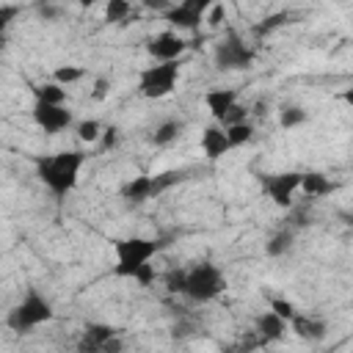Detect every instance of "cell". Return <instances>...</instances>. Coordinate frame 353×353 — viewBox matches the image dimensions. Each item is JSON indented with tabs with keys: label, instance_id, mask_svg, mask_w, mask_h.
Listing matches in <instances>:
<instances>
[{
	"label": "cell",
	"instance_id": "cell-1",
	"mask_svg": "<svg viewBox=\"0 0 353 353\" xmlns=\"http://www.w3.org/2000/svg\"><path fill=\"white\" fill-rule=\"evenodd\" d=\"M36 176L39 182L61 201L66 199L74 188H77V179H80V168L85 163V152L80 149H63V152H55V154H44V157H36Z\"/></svg>",
	"mask_w": 353,
	"mask_h": 353
},
{
	"label": "cell",
	"instance_id": "cell-2",
	"mask_svg": "<svg viewBox=\"0 0 353 353\" xmlns=\"http://www.w3.org/2000/svg\"><path fill=\"white\" fill-rule=\"evenodd\" d=\"M163 248L160 240L154 237H121V240H113V254H116V265H113V273L119 279H132L146 262L154 259V254Z\"/></svg>",
	"mask_w": 353,
	"mask_h": 353
},
{
	"label": "cell",
	"instance_id": "cell-3",
	"mask_svg": "<svg viewBox=\"0 0 353 353\" xmlns=\"http://www.w3.org/2000/svg\"><path fill=\"white\" fill-rule=\"evenodd\" d=\"M52 317H55L52 303H50L36 287H28L25 295H22V301H19L14 309H8L6 325H8L14 334H30L33 328L50 323Z\"/></svg>",
	"mask_w": 353,
	"mask_h": 353
},
{
	"label": "cell",
	"instance_id": "cell-4",
	"mask_svg": "<svg viewBox=\"0 0 353 353\" xmlns=\"http://www.w3.org/2000/svg\"><path fill=\"white\" fill-rule=\"evenodd\" d=\"M226 290V273L212 265V262H199L188 268V281H185V298L193 303H207L218 298Z\"/></svg>",
	"mask_w": 353,
	"mask_h": 353
},
{
	"label": "cell",
	"instance_id": "cell-5",
	"mask_svg": "<svg viewBox=\"0 0 353 353\" xmlns=\"http://www.w3.org/2000/svg\"><path fill=\"white\" fill-rule=\"evenodd\" d=\"M176 80H179V61L154 63L138 74V91L146 99H160L176 88Z\"/></svg>",
	"mask_w": 353,
	"mask_h": 353
},
{
	"label": "cell",
	"instance_id": "cell-6",
	"mask_svg": "<svg viewBox=\"0 0 353 353\" xmlns=\"http://www.w3.org/2000/svg\"><path fill=\"white\" fill-rule=\"evenodd\" d=\"M212 61H215V66L223 69V72H232V69H248V66L254 63V50H251L234 30H226V36L215 44Z\"/></svg>",
	"mask_w": 353,
	"mask_h": 353
},
{
	"label": "cell",
	"instance_id": "cell-7",
	"mask_svg": "<svg viewBox=\"0 0 353 353\" xmlns=\"http://www.w3.org/2000/svg\"><path fill=\"white\" fill-rule=\"evenodd\" d=\"M212 3L207 0H182V3H171L168 11H163V19L176 28V30H199L207 19V11H210Z\"/></svg>",
	"mask_w": 353,
	"mask_h": 353
},
{
	"label": "cell",
	"instance_id": "cell-8",
	"mask_svg": "<svg viewBox=\"0 0 353 353\" xmlns=\"http://www.w3.org/2000/svg\"><path fill=\"white\" fill-rule=\"evenodd\" d=\"M301 176H303L301 171H281V174L262 176V190H265V196H268L276 207L290 210L295 190H301Z\"/></svg>",
	"mask_w": 353,
	"mask_h": 353
},
{
	"label": "cell",
	"instance_id": "cell-9",
	"mask_svg": "<svg viewBox=\"0 0 353 353\" xmlns=\"http://www.w3.org/2000/svg\"><path fill=\"white\" fill-rule=\"evenodd\" d=\"M36 127L44 132V135H58L63 130H69L74 124V116L66 105H47V102H33V110H30Z\"/></svg>",
	"mask_w": 353,
	"mask_h": 353
},
{
	"label": "cell",
	"instance_id": "cell-10",
	"mask_svg": "<svg viewBox=\"0 0 353 353\" xmlns=\"http://www.w3.org/2000/svg\"><path fill=\"white\" fill-rule=\"evenodd\" d=\"M185 50H188V41L174 30H163V33H157L146 41V52L154 58V63L179 61L185 55Z\"/></svg>",
	"mask_w": 353,
	"mask_h": 353
},
{
	"label": "cell",
	"instance_id": "cell-11",
	"mask_svg": "<svg viewBox=\"0 0 353 353\" xmlns=\"http://www.w3.org/2000/svg\"><path fill=\"white\" fill-rule=\"evenodd\" d=\"M119 336V328L110 323H85L83 336L77 342V353H102V347Z\"/></svg>",
	"mask_w": 353,
	"mask_h": 353
},
{
	"label": "cell",
	"instance_id": "cell-12",
	"mask_svg": "<svg viewBox=\"0 0 353 353\" xmlns=\"http://www.w3.org/2000/svg\"><path fill=\"white\" fill-rule=\"evenodd\" d=\"M237 88H210L204 94V105L210 110V116L215 119V124H221L226 119V113L237 105Z\"/></svg>",
	"mask_w": 353,
	"mask_h": 353
},
{
	"label": "cell",
	"instance_id": "cell-13",
	"mask_svg": "<svg viewBox=\"0 0 353 353\" xmlns=\"http://www.w3.org/2000/svg\"><path fill=\"white\" fill-rule=\"evenodd\" d=\"M229 138H226V130L221 124H207L201 130V152L207 160H221L223 154H229Z\"/></svg>",
	"mask_w": 353,
	"mask_h": 353
},
{
	"label": "cell",
	"instance_id": "cell-14",
	"mask_svg": "<svg viewBox=\"0 0 353 353\" xmlns=\"http://www.w3.org/2000/svg\"><path fill=\"white\" fill-rule=\"evenodd\" d=\"M290 328L303 342H323L328 336V323L323 317H314V314H301L298 312V317L290 323Z\"/></svg>",
	"mask_w": 353,
	"mask_h": 353
},
{
	"label": "cell",
	"instance_id": "cell-15",
	"mask_svg": "<svg viewBox=\"0 0 353 353\" xmlns=\"http://www.w3.org/2000/svg\"><path fill=\"white\" fill-rule=\"evenodd\" d=\"M287 320H281L279 314H273L270 309L268 312H262L256 320H254V331L265 339V342H276V339H281L284 334H287Z\"/></svg>",
	"mask_w": 353,
	"mask_h": 353
},
{
	"label": "cell",
	"instance_id": "cell-16",
	"mask_svg": "<svg viewBox=\"0 0 353 353\" xmlns=\"http://www.w3.org/2000/svg\"><path fill=\"white\" fill-rule=\"evenodd\" d=\"M121 199L124 201H130V204H143V201H149V199H154L152 196V174H141V176H132L130 182H124L121 185Z\"/></svg>",
	"mask_w": 353,
	"mask_h": 353
},
{
	"label": "cell",
	"instance_id": "cell-17",
	"mask_svg": "<svg viewBox=\"0 0 353 353\" xmlns=\"http://www.w3.org/2000/svg\"><path fill=\"white\" fill-rule=\"evenodd\" d=\"M334 182L325 176V174H320V171H306L303 176H301V190L309 196V199H323V196H328V193H334Z\"/></svg>",
	"mask_w": 353,
	"mask_h": 353
},
{
	"label": "cell",
	"instance_id": "cell-18",
	"mask_svg": "<svg viewBox=\"0 0 353 353\" xmlns=\"http://www.w3.org/2000/svg\"><path fill=\"white\" fill-rule=\"evenodd\" d=\"M182 130H185V121H182V119H165V121H160V124L154 127L152 143H154V146H168V143H174V141L182 135Z\"/></svg>",
	"mask_w": 353,
	"mask_h": 353
},
{
	"label": "cell",
	"instance_id": "cell-19",
	"mask_svg": "<svg viewBox=\"0 0 353 353\" xmlns=\"http://www.w3.org/2000/svg\"><path fill=\"white\" fill-rule=\"evenodd\" d=\"M188 176V168H168V171H160V174H152V196H163L165 190H171L174 185H179L182 179Z\"/></svg>",
	"mask_w": 353,
	"mask_h": 353
},
{
	"label": "cell",
	"instance_id": "cell-20",
	"mask_svg": "<svg viewBox=\"0 0 353 353\" xmlns=\"http://www.w3.org/2000/svg\"><path fill=\"white\" fill-rule=\"evenodd\" d=\"M33 97H36V102H47V105H66V88L58 85L55 80L33 85Z\"/></svg>",
	"mask_w": 353,
	"mask_h": 353
},
{
	"label": "cell",
	"instance_id": "cell-21",
	"mask_svg": "<svg viewBox=\"0 0 353 353\" xmlns=\"http://www.w3.org/2000/svg\"><path fill=\"white\" fill-rule=\"evenodd\" d=\"M292 240H295V229H279L265 243V254L268 256H284L292 248Z\"/></svg>",
	"mask_w": 353,
	"mask_h": 353
},
{
	"label": "cell",
	"instance_id": "cell-22",
	"mask_svg": "<svg viewBox=\"0 0 353 353\" xmlns=\"http://www.w3.org/2000/svg\"><path fill=\"white\" fill-rule=\"evenodd\" d=\"M306 119H309V113L301 105H284L279 110V127H284V130H295V127L306 124Z\"/></svg>",
	"mask_w": 353,
	"mask_h": 353
},
{
	"label": "cell",
	"instance_id": "cell-23",
	"mask_svg": "<svg viewBox=\"0 0 353 353\" xmlns=\"http://www.w3.org/2000/svg\"><path fill=\"white\" fill-rule=\"evenodd\" d=\"M74 132H77V141L80 143H97L105 132V127L97 121V119H83L74 124Z\"/></svg>",
	"mask_w": 353,
	"mask_h": 353
},
{
	"label": "cell",
	"instance_id": "cell-24",
	"mask_svg": "<svg viewBox=\"0 0 353 353\" xmlns=\"http://www.w3.org/2000/svg\"><path fill=\"white\" fill-rule=\"evenodd\" d=\"M85 77V69L83 66H55L52 69V80L58 83V85H74V83H80Z\"/></svg>",
	"mask_w": 353,
	"mask_h": 353
},
{
	"label": "cell",
	"instance_id": "cell-25",
	"mask_svg": "<svg viewBox=\"0 0 353 353\" xmlns=\"http://www.w3.org/2000/svg\"><path fill=\"white\" fill-rule=\"evenodd\" d=\"M226 130V138H229V146L237 149L243 143H248L254 138V124L251 121H243V124H234V127H223Z\"/></svg>",
	"mask_w": 353,
	"mask_h": 353
},
{
	"label": "cell",
	"instance_id": "cell-26",
	"mask_svg": "<svg viewBox=\"0 0 353 353\" xmlns=\"http://www.w3.org/2000/svg\"><path fill=\"white\" fill-rule=\"evenodd\" d=\"M132 14V6L127 0H110L105 6V22H124Z\"/></svg>",
	"mask_w": 353,
	"mask_h": 353
},
{
	"label": "cell",
	"instance_id": "cell-27",
	"mask_svg": "<svg viewBox=\"0 0 353 353\" xmlns=\"http://www.w3.org/2000/svg\"><path fill=\"white\" fill-rule=\"evenodd\" d=\"M185 281H188V268H174L165 273V290L171 295H185Z\"/></svg>",
	"mask_w": 353,
	"mask_h": 353
},
{
	"label": "cell",
	"instance_id": "cell-28",
	"mask_svg": "<svg viewBox=\"0 0 353 353\" xmlns=\"http://www.w3.org/2000/svg\"><path fill=\"white\" fill-rule=\"evenodd\" d=\"M268 306H270V312H273V314H279V317H281V320H287V323H292V320L298 317V312H295L292 301H287V298H270V301H268Z\"/></svg>",
	"mask_w": 353,
	"mask_h": 353
},
{
	"label": "cell",
	"instance_id": "cell-29",
	"mask_svg": "<svg viewBox=\"0 0 353 353\" xmlns=\"http://www.w3.org/2000/svg\"><path fill=\"white\" fill-rule=\"evenodd\" d=\"M287 22H290V14H287V11H281V14L265 17V19L254 28V33H256V36H268L270 30H276V28H281V25H287Z\"/></svg>",
	"mask_w": 353,
	"mask_h": 353
},
{
	"label": "cell",
	"instance_id": "cell-30",
	"mask_svg": "<svg viewBox=\"0 0 353 353\" xmlns=\"http://www.w3.org/2000/svg\"><path fill=\"white\" fill-rule=\"evenodd\" d=\"M132 281H135L138 287H152V284L157 281V268H154L152 262H146V265L132 276Z\"/></svg>",
	"mask_w": 353,
	"mask_h": 353
},
{
	"label": "cell",
	"instance_id": "cell-31",
	"mask_svg": "<svg viewBox=\"0 0 353 353\" xmlns=\"http://www.w3.org/2000/svg\"><path fill=\"white\" fill-rule=\"evenodd\" d=\"M243 121H248V108L237 102V105L226 113V119L221 121V127H234V124H243Z\"/></svg>",
	"mask_w": 353,
	"mask_h": 353
},
{
	"label": "cell",
	"instance_id": "cell-32",
	"mask_svg": "<svg viewBox=\"0 0 353 353\" xmlns=\"http://www.w3.org/2000/svg\"><path fill=\"white\" fill-rule=\"evenodd\" d=\"M210 28H221L226 22V6L223 3H212L210 11H207V19H204Z\"/></svg>",
	"mask_w": 353,
	"mask_h": 353
},
{
	"label": "cell",
	"instance_id": "cell-33",
	"mask_svg": "<svg viewBox=\"0 0 353 353\" xmlns=\"http://www.w3.org/2000/svg\"><path fill=\"white\" fill-rule=\"evenodd\" d=\"M119 143V127L116 124H110V127H105V132H102V138H99V149H113Z\"/></svg>",
	"mask_w": 353,
	"mask_h": 353
},
{
	"label": "cell",
	"instance_id": "cell-34",
	"mask_svg": "<svg viewBox=\"0 0 353 353\" xmlns=\"http://www.w3.org/2000/svg\"><path fill=\"white\" fill-rule=\"evenodd\" d=\"M19 14V6H11V3H3L0 6V30H6L11 25V19Z\"/></svg>",
	"mask_w": 353,
	"mask_h": 353
},
{
	"label": "cell",
	"instance_id": "cell-35",
	"mask_svg": "<svg viewBox=\"0 0 353 353\" xmlns=\"http://www.w3.org/2000/svg\"><path fill=\"white\" fill-rule=\"evenodd\" d=\"M108 94H110V80H108V77H97V80H94V91H91V97H94L97 102H102Z\"/></svg>",
	"mask_w": 353,
	"mask_h": 353
},
{
	"label": "cell",
	"instance_id": "cell-36",
	"mask_svg": "<svg viewBox=\"0 0 353 353\" xmlns=\"http://www.w3.org/2000/svg\"><path fill=\"white\" fill-rule=\"evenodd\" d=\"M39 14H41L44 19H55V17H58V8H52V6H39Z\"/></svg>",
	"mask_w": 353,
	"mask_h": 353
},
{
	"label": "cell",
	"instance_id": "cell-37",
	"mask_svg": "<svg viewBox=\"0 0 353 353\" xmlns=\"http://www.w3.org/2000/svg\"><path fill=\"white\" fill-rule=\"evenodd\" d=\"M339 99H342L345 105H350V108H353V85H350V88H345V91L339 94Z\"/></svg>",
	"mask_w": 353,
	"mask_h": 353
}]
</instances>
